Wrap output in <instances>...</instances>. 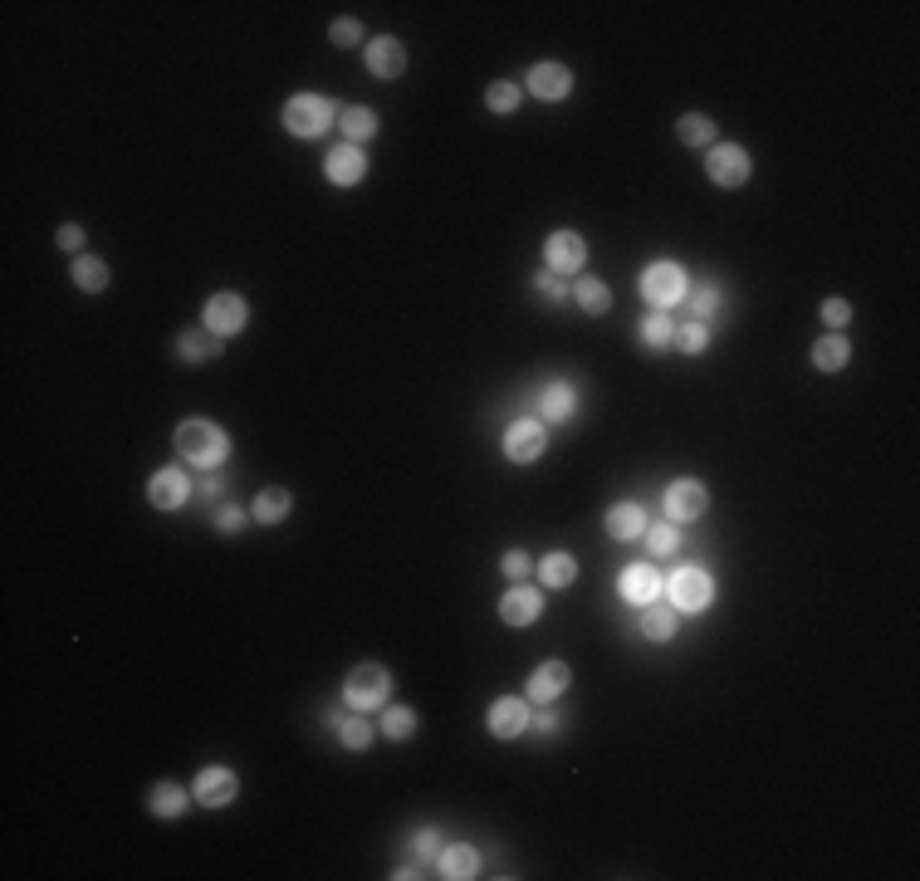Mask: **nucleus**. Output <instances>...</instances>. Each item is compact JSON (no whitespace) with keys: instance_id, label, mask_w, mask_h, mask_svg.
<instances>
[{"instance_id":"e433bc0d","label":"nucleus","mask_w":920,"mask_h":881,"mask_svg":"<svg viewBox=\"0 0 920 881\" xmlns=\"http://www.w3.org/2000/svg\"><path fill=\"white\" fill-rule=\"evenodd\" d=\"M338 740H343V749H368L377 740V730H372V720H363V715H348V720H338Z\"/></svg>"},{"instance_id":"6e6552de","label":"nucleus","mask_w":920,"mask_h":881,"mask_svg":"<svg viewBox=\"0 0 920 881\" xmlns=\"http://www.w3.org/2000/svg\"><path fill=\"white\" fill-rule=\"evenodd\" d=\"M191 495H196V485L186 480V470H177V465H167V470H157V475L147 480V500H152V510H182Z\"/></svg>"},{"instance_id":"4c0bfd02","label":"nucleus","mask_w":920,"mask_h":881,"mask_svg":"<svg viewBox=\"0 0 920 881\" xmlns=\"http://www.w3.org/2000/svg\"><path fill=\"white\" fill-rule=\"evenodd\" d=\"M671 348H681L686 358H700L705 348H710V328L705 324H676V343Z\"/></svg>"},{"instance_id":"9b49d317","label":"nucleus","mask_w":920,"mask_h":881,"mask_svg":"<svg viewBox=\"0 0 920 881\" xmlns=\"http://www.w3.org/2000/svg\"><path fill=\"white\" fill-rule=\"evenodd\" d=\"M544 255H549L553 275H578V270H583V260H588V240H583L578 231H553L549 245H544Z\"/></svg>"},{"instance_id":"4468645a","label":"nucleus","mask_w":920,"mask_h":881,"mask_svg":"<svg viewBox=\"0 0 920 881\" xmlns=\"http://www.w3.org/2000/svg\"><path fill=\"white\" fill-rule=\"evenodd\" d=\"M524 89L534 93V98H544V103H563L568 89H573V74H568V64H534L529 79H524Z\"/></svg>"},{"instance_id":"2eb2a0df","label":"nucleus","mask_w":920,"mask_h":881,"mask_svg":"<svg viewBox=\"0 0 920 881\" xmlns=\"http://www.w3.org/2000/svg\"><path fill=\"white\" fill-rule=\"evenodd\" d=\"M235 774L230 769H221V764H211V769H201L196 774V784H191V793H196V803H206V808H226V803H235Z\"/></svg>"},{"instance_id":"79ce46f5","label":"nucleus","mask_w":920,"mask_h":881,"mask_svg":"<svg viewBox=\"0 0 920 881\" xmlns=\"http://www.w3.org/2000/svg\"><path fill=\"white\" fill-rule=\"evenodd\" d=\"M328 40H333V45H358V40H363V25H358V20H333V25H328Z\"/></svg>"},{"instance_id":"ea45409f","label":"nucleus","mask_w":920,"mask_h":881,"mask_svg":"<svg viewBox=\"0 0 920 881\" xmlns=\"http://www.w3.org/2000/svg\"><path fill=\"white\" fill-rule=\"evenodd\" d=\"M534 284H539V294H544V299H549V304H563V299H573V289H568V284H563V279L553 275V270H544V275L534 279Z\"/></svg>"},{"instance_id":"7ed1b4c3","label":"nucleus","mask_w":920,"mask_h":881,"mask_svg":"<svg viewBox=\"0 0 920 881\" xmlns=\"http://www.w3.org/2000/svg\"><path fill=\"white\" fill-rule=\"evenodd\" d=\"M284 128H289L294 138H323V133L333 128V103L319 98V93H294V98L284 103Z\"/></svg>"},{"instance_id":"423d86ee","label":"nucleus","mask_w":920,"mask_h":881,"mask_svg":"<svg viewBox=\"0 0 920 881\" xmlns=\"http://www.w3.org/2000/svg\"><path fill=\"white\" fill-rule=\"evenodd\" d=\"M705 172H710V182L715 186H730V191H735V186L749 182V172H754V167H749V152H744V147H735V142H715V147H710Z\"/></svg>"},{"instance_id":"c85d7f7f","label":"nucleus","mask_w":920,"mask_h":881,"mask_svg":"<svg viewBox=\"0 0 920 881\" xmlns=\"http://www.w3.org/2000/svg\"><path fill=\"white\" fill-rule=\"evenodd\" d=\"M686 299H690V324H715L720 309H725V294H720L715 284H700V289L686 294Z\"/></svg>"},{"instance_id":"39448f33","label":"nucleus","mask_w":920,"mask_h":881,"mask_svg":"<svg viewBox=\"0 0 920 881\" xmlns=\"http://www.w3.org/2000/svg\"><path fill=\"white\" fill-rule=\"evenodd\" d=\"M666 593H671V607H676V612H705L710 598H715L710 573H700V568H676V573L666 578Z\"/></svg>"},{"instance_id":"ddd939ff","label":"nucleus","mask_w":920,"mask_h":881,"mask_svg":"<svg viewBox=\"0 0 920 881\" xmlns=\"http://www.w3.org/2000/svg\"><path fill=\"white\" fill-rule=\"evenodd\" d=\"M490 735L495 740H514V735H524L529 730V700H519V696H500L495 705H490Z\"/></svg>"},{"instance_id":"f03ea898","label":"nucleus","mask_w":920,"mask_h":881,"mask_svg":"<svg viewBox=\"0 0 920 881\" xmlns=\"http://www.w3.org/2000/svg\"><path fill=\"white\" fill-rule=\"evenodd\" d=\"M387 691H392L387 666L363 661V666H353L348 681H343V705H348V710H382V705H387Z\"/></svg>"},{"instance_id":"473e14b6","label":"nucleus","mask_w":920,"mask_h":881,"mask_svg":"<svg viewBox=\"0 0 920 881\" xmlns=\"http://www.w3.org/2000/svg\"><path fill=\"white\" fill-rule=\"evenodd\" d=\"M108 265H103V260H93V255H79V260H74V284H79V289H84V294H103V289H108Z\"/></svg>"},{"instance_id":"9d476101","label":"nucleus","mask_w":920,"mask_h":881,"mask_svg":"<svg viewBox=\"0 0 920 881\" xmlns=\"http://www.w3.org/2000/svg\"><path fill=\"white\" fill-rule=\"evenodd\" d=\"M705 510H710V490H705L700 480H676V485L666 490V514H671V524H690V519H700Z\"/></svg>"},{"instance_id":"de8ad7c7","label":"nucleus","mask_w":920,"mask_h":881,"mask_svg":"<svg viewBox=\"0 0 920 881\" xmlns=\"http://www.w3.org/2000/svg\"><path fill=\"white\" fill-rule=\"evenodd\" d=\"M196 495H201V500H216V495H221V480H216V475H206V480L196 485Z\"/></svg>"},{"instance_id":"c9c22d12","label":"nucleus","mask_w":920,"mask_h":881,"mask_svg":"<svg viewBox=\"0 0 920 881\" xmlns=\"http://www.w3.org/2000/svg\"><path fill=\"white\" fill-rule=\"evenodd\" d=\"M646 539V549H651V558H666V554H676V544H681V529L671 524V519H661V524H651L642 534Z\"/></svg>"},{"instance_id":"4be33fe9","label":"nucleus","mask_w":920,"mask_h":881,"mask_svg":"<svg viewBox=\"0 0 920 881\" xmlns=\"http://www.w3.org/2000/svg\"><path fill=\"white\" fill-rule=\"evenodd\" d=\"M177 353H182V363H211L216 353H221V338L216 333H206V328H186L182 338H177Z\"/></svg>"},{"instance_id":"a18cd8bd","label":"nucleus","mask_w":920,"mask_h":881,"mask_svg":"<svg viewBox=\"0 0 920 881\" xmlns=\"http://www.w3.org/2000/svg\"><path fill=\"white\" fill-rule=\"evenodd\" d=\"M54 240H59V250L79 255V250H84V226H59V231H54Z\"/></svg>"},{"instance_id":"49530a36","label":"nucleus","mask_w":920,"mask_h":881,"mask_svg":"<svg viewBox=\"0 0 920 881\" xmlns=\"http://www.w3.org/2000/svg\"><path fill=\"white\" fill-rule=\"evenodd\" d=\"M412 847H416V857H421V862H426V857H441V837L431 833V828H421Z\"/></svg>"},{"instance_id":"f3484780","label":"nucleus","mask_w":920,"mask_h":881,"mask_svg":"<svg viewBox=\"0 0 920 881\" xmlns=\"http://www.w3.org/2000/svg\"><path fill=\"white\" fill-rule=\"evenodd\" d=\"M402 69H407V49H402V40H392V35L368 40V74L372 79H397Z\"/></svg>"},{"instance_id":"a19ab883","label":"nucleus","mask_w":920,"mask_h":881,"mask_svg":"<svg viewBox=\"0 0 920 881\" xmlns=\"http://www.w3.org/2000/svg\"><path fill=\"white\" fill-rule=\"evenodd\" d=\"M823 324L837 333L842 324H852V304L847 299H823Z\"/></svg>"},{"instance_id":"dca6fc26","label":"nucleus","mask_w":920,"mask_h":881,"mask_svg":"<svg viewBox=\"0 0 920 881\" xmlns=\"http://www.w3.org/2000/svg\"><path fill=\"white\" fill-rule=\"evenodd\" d=\"M539 612H544V598L529 583H514L505 598H500V617H505L509 627H529V622H539Z\"/></svg>"},{"instance_id":"f257e3e1","label":"nucleus","mask_w":920,"mask_h":881,"mask_svg":"<svg viewBox=\"0 0 920 881\" xmlns=\"http://www.w3.org/2000/svg\"><path fill=\"white\" fill-rule=\"evenodd\" d=\"M177 451H182L191 465H206V470H211V465H221L230 456V436L216 426V421L191 417L177 426Z\"/></svg>"},{"instance_id":"7c9ffc66","label":"nucleus","mask_w":920,"mask_h":881,"mask_svg":"<svg viewBox=\"0 0 920 881\" xmlns=\"http://www.w3.org/2000/svg\"><path fill=\"white\" fill-rule=\"evenodd\" d=\"M642 637H651V642H671V637H676V607L646 603L642 607Z\"/></svg>"},{"instance_id":"f8f14e48","label":"nucleus","mask_w":920,"mask_h":881,"mask_svg":"<svg viewBox=\"0 0 920 881\" xmlns=\"http://www.w3.org/2000/svg\"><path fill=\"white\" fill-rule=\"evenodd\" d=\"M323 172H328V182H333V186H358L363 177H368V157H363V147H353V142H338V147L328 152Z\"/></svg>"},{"instance_id":"aec40b11","label":"nucleus","mask_w":920,"mask_h":881,"mask_svg":"<svg viewBox=\"0 0 920 881\" xmlns=\"http://www.w3.org/2000/svg\"><path fill=\"white\" fill-rule=\"evenodd\" d=\"M441 877L446 881H470L480 877V852L475 847H465V842H456V847H441Z\"/></svg>"},{"instance_id":"a211bd4d","label":"nucleus","mask_w":920,"mask_h":881,"mask_svg":"<svg viewBox=\"0 0 920 881\" xmlns=\"http://www.w3.org/2000/svg\"><path fill=\"white\" fill-rule=\"evenodd\" d=\"M568 681H573V671H568V661H544L534 676H529V686H524V700H534V705H544V700L563 696L568 691Z\"/></svg>"},{"instance_id":"72a5a7b5","label":"nucleus","mask_w":920,"mask_h":881,"mask_svg":"<svg viewBox=\"0 0 920 881\" xmlns=\"http://www.w3.org/2000/svg\"><path fill=\"white\" fill-rule=\"evenodd\" d=\"M539 578H544V588H568L573 578H578V558L573 554H549L539 563Z\"/></svg>"},{"instance_id":"1a4fd4ad","label":"nucleus","mask_w":920,"mask_h":881,"mask_svg":"<svg viewBox=\"0 0 920 881\" xmlns=\"http://www.w3.org/2000/svg\"><path fill=\"white\" fill-rule=\"evenodd\" d=\"M245 299L240 294H211L206 299V333H216V338H235L240 328H245Z\"/></svg>"},{"instance_id":"393cba45","label":"nucleus","mask_w":920,"mask_h":881,"mask_svg":"<svg viewBox=\"0 0 920 881\" xmlns=\"http://www.w3.org/2000/svg\"><path fill=\"white\" fill-rule=\"evenodd\" d=\"M289 510H294V495H289L284 485L260 490V495H255V505H250V514H255L260 524H279V519H289Z\"/></svg>"},{"instance_id":"c03bdc74","label":"nucleus","mask_w":920,"mask_h":881,"mask_svg":"<svg viewBox=\"0 0 920 881\" xmlns=\"http://www.w3.org/2000/svg\"><path fill=\"white\" fill-rule=\"evenodd\" d=\"M505 573L514 578V583H524V578L534 573V558L524 554V549H509V554H505Z\"/></svg>"},{"instance_id":"0eeeda50","label":"nucleus","mask_w":920,"mask_h":881,"mask_svg":"<svg viewBox=\"0 0 920 881\" xmlns=\"http://www.w3.org/2000/svg\"><path fill=\"white\" fill-rule=\"evenodd\" d=\"M544 446H549V431L539 426V417H524V421H514L505 431V456L514 465H529V461H539L544 456Z\"/></svg>"},{"instance_id":"b1692460","label":"nucleus","mask_w":920,"mask_h":881,"mask_svg":"<svg viewBox=\"0 0 920 881\" xmlns=\"http://www.w3.org/2000/svg\"><path fill=\"white\" fill-rule=\"evenodd\" d=\"M539 412L549 421H573L578 412V392H573V382H549L544 387V397H539Z\"/></svg>"},{"instance_id":"6ab92c4d","label":"nucleus","mask_w":920,"mask_h":881,"mask_svg":"<svg viewBox=\"0 0 920 881\" xmlns=\"http://www.w3.org/2000/svg\"><path fill=\"white\" fill-rule=\"evenodd\" d=\"M661 593H666V578H661L651 563H637V568L622 573V598H627V603L646 607V603H656Z\"/></svg>"},{"instance_id":"09e8293b","label":"nucleus","mask_w":920,"mask_h":881,"mask_svg":"<svg viewBox=\"0 0 920 881\" xmlns=\"http://www.w3.org/2000/svg\"><path fill=\"white\" fill-rule=\"evenodd\" d=\"M534 725H539V735H558V715H534Z\"/></svg>"},{"instance_id":"bb28decb","label":"nucleus","mask_w":920,"mask_h":881,"mask_svg":"<svg viewBox=\"0 0 920 881\" xmlns=\"http://www.w3.org/2000/svg\"><path fill=\"white\" fill-rule=\"evenodd\" d=\"M607 534H612V539H642L646 514L637 510V505H612V510H607Z\"/></svg>"},{"instance_id":"2f4dec72","label":"nucleus","mask_w":920,"mask_h":881,"mask_svg":"<svg viewBox=\"0 0 920 881\" xmlns=\"http://www.w3.org/2000/svg\"><path fill=\"white\" fill-rule=\"evenodd\" d=\"M382 735H387V740H412L416 735L412 705H382Z\"/></svg>"},{"instance_id":"a878e982","label":"nucleus","mask_w":920,"mask_h":881,"mask_svg":"<svg viewBox=\"0 0 920 881\" xmlns=\"http://www.w3.org/2000/svg\"><path fill=\"white\" fill-rule=\"evenodd\" d=\"M637 338H642V348L661 353V348H671V343H676V319H671L666 309H651V314L642 319V333H637Z\"/></svg>"},{"instance_id":"c756f323","label":"nucleus","mask_w":920,"mask_h":881,"mask_svg":"<svg viewBox=\"0 0 920 881\" xmlns=\"http://www.w3.org/2000/svg\"><path fill=\"white\" fill-rule=\"evenodd\" d=\"M377 133V113L363 108V103H353V108H343V142H353V147H363V142Z\"/></svg>"},{"instance_id":"5701e85b","label":"nucleus","mask_w":920,"mask_h":881,"mask_svg":"<svg viewBox=\"0 0 920 881\" xmlns=\"http://www.w3.org/2000/svg\"><path fill=\"white\" fill-rule=\"evenodd\" d=\"M573 299H578V309H583V314H593V319H602V314L612 309V289H607L598 275H578Z\"/></svg>"},{"instance_id":"cd10ccee","label":"nucleus","mask_w":920,"mask_h":881,"mask_svg":"<svg viewBox=\"0 0 920 881\" xmlns=\"http://www.w3.org/2000/svg\"><path fill=\"white\" fill-rule=\"evenodd\" d=\"M147 808H152L157 818H182L186 813V789L182 784H172V779H162L157 789L147 793Z\"/></svg>"},{"instance_id":"20e7f679","label":"nucleus","mask_w":920,"mask_h":881,"mask_svg":"<svg viewBox=\"0 0 920 881\" xmlns=\"http://www.w3.org/2000/svg\"><path fill=\"white\" fill-rule=\"evenodd\" d=\"M642 299L651 304V309H671V304H681L690 294V279L681 265H671V260H661V265H646L642 270Z\"/></svg>"},{"instance_id":"f704fd0d","label":"nucleus","mask_w":920,"mask_h":881,"mask_svg":"<svg viewBox=\"0 0 920 881\" xmlns=\"http://www.w3.org/2000/svg\"><path fill=\"white\" fill-rule=\"evenodd\" d=\"M676 138L686 142V147H710V142H715V123H710L705 113H686V118L676 123Z\"/></svg>"},{"instance_id":"58836bf2","label":"nucleus","mask_w":920,"mask_h":881,"mask_svg":"<svg viewBox=\"0 0 920 881\" xmlns=\"http://www.w3.org/2000/svg\"><path fill=\"white\" fill-rule=\"evenodd\" d=\"M519 98H524V89H519V84H509V79H500V84H490V89H485V108H490V113H514V108H519Z\"/></svg>"},{"instance_id":"412c9836","label":"nucleus","mask_w":920,"mask_h":881,"mask_svg":"<svg viewBox=\"0 0 920 881\" xmlns=\"http://www.w3.org/2000/svg\"><path fill=\"white\" fill-rule=\"evenodd\" d=\"M852 363V343L842 338V333H823L818 343H813V368L818 372H842Z\"/></svg>"},{"instance_id":"37998d69","label":"nucleus","mask_w":920,"mask_h":881,"mask_svg":"<svg viewBox=\"0 0 920 881\" xmlns=\"http://www.w3.org/2000/svg\"><path fill=\"white\" fill-rule=\"evenodd\" d=\"M211 524H216L221 534H240V529H245V510H235V505H221V510L211 514Z\"/></svg>"}]
</instances>
